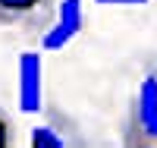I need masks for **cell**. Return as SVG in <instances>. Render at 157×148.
Returning <instances> with one entry per match:
<instances>
[{
  "label": "cell",
  "mask_w": 157,
  "mask_h": 148,
  "mask_svg": "<svg viewBox=\"0 0 157 148\" xmlns=\"http://www.w3.org/2000/svg\"><path fill=\"white\" fill-rule=\"evenodd\" d=\"M123 145L132 148H154L157 145V66L141 76L126 114Z\"/></svg>",
  "instance_id": "6da1fadb"
},
{
  "label": "cell",
  "mask_w": 157,
  "mask_h": 148,
  "mask_svg": "<svg viewBox=\"0 0 157 148\" xmlns=\"http://www.w3.org/2000/svg\"><path fill=\"white\" fill-rule=\"evenodd\" d=\"M44 66L38 54H25L19 60V101H22V110L25 114H35V110H44Z\"/></svg>",
  "instance_id": "5b68a950"
},
{
  "label": "cell",
  "mask_w": 157,
  "mask_h": 148,
  "mask_svg": "<svg viewBox=\"0 0 157 148\" xmlns=\"http://www.w3.org/2000/svg\"><path fill=\"white\" fill-rule=\"evenodd\" d=\"M60 0H0V29L19 35H41L57 13Z\"/></svg>",
  "instance_id": "7a4b0ae2"
},
{
  "label": "cell",
  "mask_w": 157,
  "mask_h": 148,
  "mask_svg": "<svg viewBox=\"0 0 157 148\" xmlns=\"http://www.w3.org/2000/svg\"><path fill=\"white\" fill-rule=\"evenodd\" d=\"M10 145H16V123L6 107H0V148H10Z\"/></svg>",
  "instance_id": "8992f818"
},
{
  "label": "cell",
  "mask_w": 157,
  "mask_h": 148,
  "mask_svg": "<svg viewBox=\"0 0 157 148\" xmlns=\"http://www.w3.org/2000/svg\"><path fill=\"white\" fill-rule=\"evenodd\" d=\"M85 29V10H82V0H60L57 3V13L50 25L38 35L41 38V50L44 54H54V50H63L72 38H78Z\"/></svg>",
  "instance_id": "3957f363"
},
{
  "label": "cell",
  "mask_w": 157,
  "mask_h": 148,
  "mask_svg": "<svg viewBox=\"0 0 157 148\" xmlns=\"http://www.w3.org/2000/svg\"><path fill=\"white\" fill-rule=\"evenodd\" d=\"M98 6H145L151 0H94Z\"/></svg>",
  "instance_id": "52a82bcc"
},
{
  "label": "cell",
  "mask_w": 157,
  "mask_h": 148,
  "mask_svg": "<svg viewBox=\"0 0 157 148\" xmlns=\"http://www.w3.org/2000/svg\"><path fill=\"white\" fill-rule=\"evenodd\" d=\"M29 145H35V148H69V145H85V139L78 136L75 123L63 110L47 107L44 120L29 129Z\"/></svg>",
  "instance_id": "277c9868"
}]
</instances>
